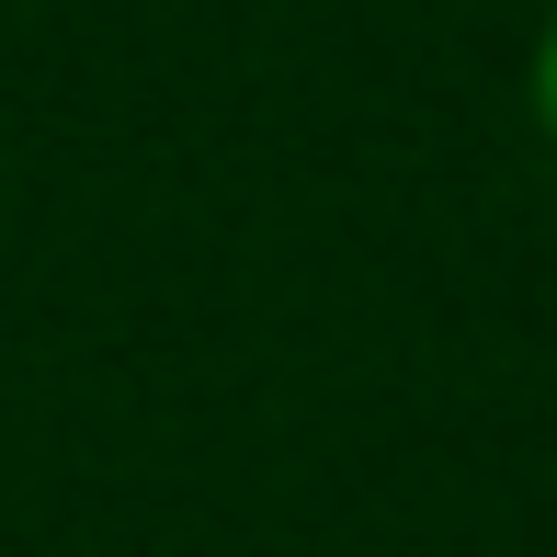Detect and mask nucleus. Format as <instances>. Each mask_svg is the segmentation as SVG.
Here are the masks:
<instances>
[{
    "label": "nucleus",
    "instance_id": "obj_1",
    "mask_svg": "<svg viewBox=\"0 0 557 557\" xmlns=\"http://www.w3.org/2000/svg\"><path fill=\"white\" fill-rule=\"evenodd\" d=\"M535 125H546V148H557V23H546V46H535Z\"/></svg>",
    "mask_w": 557,
    "mask_h": 557
}]
</instances>
